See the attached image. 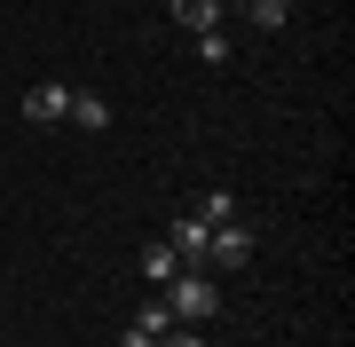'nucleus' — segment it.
<instances>
[{
    "mask_svg": "<svg viewBox=\"0 0 355 347\" xmlns=\"http://www.w3.org/2000/svg\"><path fill=\"white\" fill-rule=\"evenodd\" d=\"M245 16H253L261 32H284V16H292V8H284V0H245Z\"/></svg>",
    "mask_w": 355,
    "mask_h": 347,
    "instance_id": "nucleus-11",
    "label": "nucleus"
},
{
    "mask_svg": "<svg viewBox=\"0 0 355 347\" xmlns=\"http://www.w3.org/2000/svg\"><path fill=\"white\" fill-rule=\"evenodd\" d=\"M221 8H229V0H174V24L190 32V39L198 32H221Z\"/></svg>",
    "mask_w": 355,
    "mask_h": 347,
    "instance_id": "nucleus-5",
    "label": "nucleus"
},
{
    "mask_svg": "<svg viewBox=\"0 0 355 347\" xmlns=\"http://www.w3.org/2000/svg\"><path fill=\"white\" fill-rule=\"evenodd\" d=\"M119 347H158V339H150V332H127V339H119Z\"/></svg>",
    "mask_w": 355,
    "mask_h": 347,
    "instance_id": "nucleus-13",
    "label": "nucleus"
},
{
    "mask_svg": "<svg viewBox=\"0 0 355 347\" xmlns=\"http://www.w3.org/2000/svg\"><path fill=\"white\" fill-rule=\"evenodd\" d=\"M135 332H150V339H166V332H174V308H166V292H150V300H142Z\"/></svg>",
    "mask_w": 355,
    "mask_h": 347,
    "instance_id": "nucleus-9",
    "label": "nucleus"
},
{
    "mask_svg": "<svg viewBox=\"0 0 355 347\" xmlns=\"http://www.w3.org/2000/svg\"><path fill=\"white\" fill-rule=\"evenodd\" d=\"M205 269H253V229L245 221H221L205 237Z\"/></svg>",
    "mask_w": 355,
    "mask_h": 347,
    "instance_id": "nucleus-2",
    "label": "nucleus"
},
{
    "mask_svg": "<svg viewBox=\"0 0 355 347\" xmlns=\"http://www.w3.org/2000/svg\"><path fill=\"white\" fill-rule=\"evenodd\" d=\"M142 276H150V292H166V284L182 276V260H174V244H166V237H158V244H142Z\"/></svg>",
    "mask_w": 355,
    "mask_h": 347,
    "instance_id": "nucleus-6",
    "label": "nucleus"
},
{
    "mask_svg": "<svg viewBox=\"0 0 355 347\" xmlns=\"http://www.w3.org/2000/svg\"><path fill=\"white\" fill-rule=\"evenodd\" d=\"M64 118H71V127H87V134H103V127H111V103H103V95H79V87H71V111H64Z\"/></svg>",
    "mask_w": 355,
    "mask_h": 347,
    "instance_id": "nucleus-7",
    "label": "nucleus"
},
{
    "mask_svg": "<svg viewBox=\"0 0 355 347\" xmlns=\"http://www.w3.org/2000/svg\"><path fill=\"white\" fill-rule=\"evenodd\" d=\"M205 237H214V229H205L198 213H182L174 229H166V244H174V260H182V269H205Z\"/></svg>",
    "mask_w": 355,
    "mask_h": 347,
    "instance_id": "nucleus-4",
    "label": "nucleus"
},
{
    "mask_svg": "<svg viewBox=\"0 0 355 347\" xmlns=\"http://www.w3.org/2000/svg\"><path fill=\"white\" fill-rule=\"evenodd\" d=\"M166 308H174V323H214V316H221L214 269H182L174 284H166Z\"/></svg>",
    "mask_w": 355,
    "mask_h": 347,
    "instance_id": "nucleus-1",
    "label": "nucleus"
},
{
    "mask_svg": "<svg viewBox=\"0 0 355 347\" xmlns=\"http://www.w3.org/2000/svg\"><path fill=\"white\" fill-rule=\"evenodd\" d=\"M190 213L205 221V229H221V221H237V197H229V190H205V197H198Z\"/></svg>",
    "mask_w": 355,
    "mask_h": 347,
    "instance_id": "nucleus-8",
    "label": "nucleus"
},
{
    "mask_svg": "<svg viewBox=\"0 0 355 347\" xmlns=\"http://www.w3.org/2000/svg\"><path fill=\"white\" fill-rule=\"evenodd\" d=\"M64 111H71V87H64V79H40V87L24 95V118H32V127H55Z\"/></svg>",
    "mask_w": 355,
    "mask_h": 347,
    "instance_id": "nucleus-3",
    "label": "nucleus"
},
{
    "mask_svg": "<svg viewBox=\"0 0 355 347\" xmlns=\"http://www.w3.org/2000/svg\"><path fill=\"white\" fill-rule=\"evenodd\" d=\"M190 55H198V64H214V71H221V64H229L237 48H229V32H198V48H190Z\"/></svg>",
    "mask_w": 355,
    "mask_h": 347,
    "instance_id": "nucleus-10",
    "label": "nucleus"
},
{
    "mask_svg": "<svg viewBox=\"0 0 355 347\" xmlns=\"http://www.w3.org/2000/svg\"><path fill=\"white\" fill-rule=\"evenodd\" d=\"M229 8H245V0H229Z\"/></svg>",
    "mask_w": 355,
    "mask_h": 347,
    "instance_id": "nucleus-14",
    "label": "nucleus"
},
{
    "mask_svg": "<svg viewBox=\"0 0 355 347\" xmlns=\"http://www.w3.org/2000/svg\"><path fill=\"white\" fill-rule=\"evenodd\" d=\"M158 347H205V323H174V332H166Z\"/></svg>",
    "mask_w": 355,
    "mask_h": 347,
    "instance_id": "nucleus-12",
    "label": "nucleus"
}]
</instances>
